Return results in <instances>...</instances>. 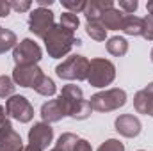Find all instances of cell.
<instances>
[{
    "mask_svg": "<svg viewBox=\"0 0 153 151\" xmlns=\"http://www.w3.org/2000/svg\"><path fill=\"white\" fill-rule=\"evenodd\" d=\"M43 43H45V48L48 52V57L62 59V57H66L71 52V48L75 44H80L82 41L75 38V32L64 29L59 23V25H53L50 29V32L43 38Z\"/></svg>",
    "mask_w": 153,
    "mask_h": 151,
    "instance_id": "obj_1",
    "label": "cell"
},
{
    "mask_svg": "<svg viewBox=\"0 0 153 151\" xmlns=\"http://www.w3.org/2000/svg\"><path fill=\"white\" fill-rule=\"evenodd\" d=\"M59 96H62L64 101H66V105H68V112H70L68 117H71L75 121H84L93 112V107H91L89 100L84 98L82 89L78 85H75V84L64 85Z\"/></svg>",
    "mask_w": 153,
    "mask_h": 151,
    "instance_id": "obj_2",
    "label": "cell"
},
{
    "mask_svg": "<svg viewBox=\"0 0 153 151\" xmlns=\"http://www.w3.org/2000/svg\"><path fill=\"white\" fill-rule=\"evenodd\" d=\"M116 78V66L112 61L103 59V57H94L89 61V73L87 82L91 87H107L114 82Z\"/></svg>",
    "mask_w": 153,
    "mask_h": 151,
    "instance_id": "obj_3",
    "label": "cell"
},
{
    "mask_svg": "<svg viewBox=\"0 0 153 151\" xmlns=\"http://www.w3.org/2000/svg\"><path fill=\"white\" fill-rule=\"evenodd\" d=\"M126 93L119 87H112V89H105V91H100L96 94L91 96L89 103L93 107V110L96 112H114L119 110L121 107L126 105Z\"/></svg>",
    "mask_w": 153,
    "mask_h": 151,
    "instance_id": "obj_4",
    "label": "cell"
},
{
    "mask_svg": "<svg viewBox=\"0 0 153 151\" xmlns=\"http://www.w3.org/2000/svg\"><path fill=\"white\" fill-rule=\"evenodd\" d=\"M87 73H89V59L84 55H76V53L66 57L55 68V75L61 80L84 82V80H87Z\"/></svg>",
    "mask_w": 153,
    "mask_h": 151,
    "instance_id": "obj_5",
    "label": "cell"
},
{
    "mask_svg": "<svg viewBox=\"0 0 153 151\" xmlns=\"http://www.w3.org/2000/svg\"><path fill=\"white\" fill-rule=\"evenodd\" d=\"M13 59L16 66H29V64H38L43 59V50L34 39H22L16 43L13 48Z\"/></svg>",
    "mask_w": 153,
    "mask_h": 151,
    "instance_id": "obj_6",
    "label": "cell"
},
{
    "mask_svg": "<svg viewBox=\"0 0 153 151\" xmlns=\"http://www.w3.org/2000/svg\"><path fill=\"white\" fill-rule=\"evenodd\" d=\"M5 112L11 119H16L18 123H30L34 119L32 103L22 94H14L5 100Z\"/></svg>",
    "mask_w": 153,
    "mask_h": 151,
    "instance_id": "obj_7",
    "label": "cell"
},
{
    "mask_svg": "<svg viewBox=\"0 0 153 151\" xmlns=\"http://www.w3.org/2000/svg\"><path fill=\"white\" fill-rule=\"evenodd\" d=\"M53 13L50 9H45V7H36L30 11L29 14V30L38 36V38H45L50 29L53 27Z\"/></svg>",
    "mask_w": 153,
    "mask_h": 151,
    "instance_id": "obj_8",
    "label": "cell"
},
{
    "mask_svg": "<svg viewBox=\"0 0 153 151\" xmlns=\"http://www.w3.org/2000/svg\"><path fill=\"white\" fill-rule=\"evenodd\" d=\"M70 112H68V105L64 101L62 96L55 98V100H48L41 105V119L43 123L46 124H52V123H59L61 119L68 117Z\"/></svg>",
    "mask_w": 153,
    "mask_h": 151,
    "instance_id": "obj_9",
    "label": "cell"
},
{
    "mask_svg": "<svg viewBox=\"0 0 153 151\" xmlns=\"http://www.w3.org/2000/svg\"><path fill=\"white\" fill-rule=\"evenodd\" d=\"M45 75L43 70L38 64H29V66H14L13 70V82L20 87H32L38 84V80Z\"/></svg>",
    "mask_w": 153,
    "mask_h": 151,
    "instance_id": "obj_10",
    "label": "cell"
},
{
    "mask_svg": "<svg viewBox=\"0 0 153 151\" xmlns=\"http://www.w3.org/2000/svg\"><path fill=\"white\" fill-rule=\"evenodd\" d=\"M53 141V128L46 123H34L29 130V144L45 151Z\"/></svg>",
    "mask_w": 153,
    "mask_h": 151,
    "instance_id": "obj_11",
    "label": "cell"
},
{
    "mask_svg": "<svg viewBox=\"0 0 153 151\" xmlns=\"http://www.w3.org/2000/svg\"><path fill=\"white\" fill-rule=\"evenodd\" d=\"M22 135L13 128L11 121H5L0 126V151H23Z\"/></svg>",
    "mask_w": 153,
    "mask_h": 151,
    "instance_id": "obj_12",
    "label": "cell"
},
{
    "mask_svg": "<svg viewBox=\"0 0 153 151\" xmlns=\"http://www.w3.org/2000/svg\"><path fill=\"white\" fill-rule=\"evenodd\" d=\"M114 128L119 135H123L126 139H134L141 133L143 124H141L139 117H135L134 114H121V115L116 117Z\"/></svg>",
    "mask_w": 153,
    "mask_h": 151,
    "instance_id": "obj_13",
    "label": "cell"
},
{
    "mask_svg": "<svg viewBox=\"0 0 153 151\" xmlns=\"http://www.w3.org/2000/svg\"><path fill=\"white\" fill-rule=\"evenodd\" d=\"M112 7H114L112 0H89L84 9V16L87 21H100L102 16L105 14V11H109Z\"/></svg>",
    "mask_w": 153,
    "mask_h": 151,
    "instance_id": "obj_14",
    "label": "cell"
},
{
    "mask_svg": "<svg viewBox=\"0 0 153 151\" xmlns=\"http://www.w3.org/2000/svg\"><path fill=\"white\" fill-rule=\"evenodd\" d=\"M134 109L137 110V114H144L153 117V96L148 94L144 89L137 91L134 96Z\"/></svg>",
    "mask_w": 153,
    "mask_h": 151,
    "instance_id": "obj_15",
    "label": "cell"
},
{
    "mask_svg": "<svg viewBox=\"0 0 153 151\" xmlns=\"http://www.w3.org/2000/svg\"><path fill=\"white\" fill-rule=\"evenodd\" d=\"M123 18H125V13L119 11V9H109L105 11V14L102 16L100 23L105 27V30H121V25H123Z\"/></svg>",
    "mask_w": 153,
    "mask_h": 151,
    "instance_id": "obj_16",
    "label": "cell"
},
{
    "mask_svg": "<svg viewBox=\"0 0 153 151\" xmlns=\"http://www.w3.org/2000/svg\"><path fill=\"white\" fill-rule=\"evenodd\" d=\"M121 30L126 36H134V38L143 36V18H139L135 14H125Z\"/></svg>",
    "mask_w": 153,
    "mask_h": 151,
    "instance_id": "obj_17",
    "label": "cell"
},
{
    "mask_svg": "<svg viewBox=\"0 0 153 151\" xmlns=\"http://www.w3.org/2000/svg\"><path fill=\"white\" fill-rule=\"evenodd\" d=\"M107 52L114 57H123L128 52V41L121 36H114V38L107 39Z\"/></svg>",
    "mask_w": 153,
    "mask_h": 151,
    "instance_id": "obj_18",
    "label": "cell"
},
{
    "mask_svg": "<svg viewBox=\"0 0 153 151\" xmlns=\"http://www.w3.org/2000/svg\"><path fill=\"white\" fill-rule=\"evenodd\" d=\"M34 91H36L38 94H41V96H53V94L57 93V85H55V82H53L50 76L43 75L38 80V84L34 85Z\"/></svg>",
    "mask_w": 153,
    "mask_h": 151,
    "instance_id": "obj_19",
    "label": "cell"
},
{
    "mask_svg": "<svg viewBox=\"0 0 153 151\" xmlns=\"http://www.w3.org/2000/svg\"><path fill=\"white\" fill-rule=\"evenodd\" d=\"M85 32L94 41H105L107 39V30L100 21H87L85 23Z\"/></svg>",
    "mask_w": 153,
    "mask_h": 151,
    "instance_id": "obj_20",
    "label": "cell"
},
{
    "mask_svg": "<svg viewBox=\"0 0 153 151\" xmlns=\"http://www.w3.org/2000/svg\"><path fill=\"white\" fill-rule=\"evenodd\" d=\"M16 43H18V39H16V34H14L13 30L2 29V30H0V55L5 53V52L11 50V48H14Z\"/></svg>",
    "mask_w": 153,
    "mask_h": 151,
    "instance_id": "obj_21",
    "label": "cell"
},
{
    "mask_svg": "<svg viewBox=\"0 0 153 151\" xmlns=\"http://www.w3.org/2000/svg\"><path fill=\"white\" fill-rule=\"evenodd\" d=\"M76 141H78V137H76L75 133H71V132H66V133H62L59 139H57V142H55V148H59V150L62 151H73L75 148Z\"/></svg>",
    "mask_w": 153,
    "mask_h": 151,
    "instance_id": "obj_22",
    "label": "cell"
},
{
    "mask_svg": "<svg viewBox=\"0 0 153 151\" xmlns=\"http://www.w3.org/2000/svg\"><path fill=\"white\" fill-rule=\"evenodd\" d=\"M14 89H16V84L13 82V78L7 75H0V98H11L14 96Z\"/></svg>",
    "mask_w": 153,
    "mask_h": 151,
    "instance_id": "obj_23",
    "label": "cell"
},
{
    "mask_svg": "<svg viewBox=\"0 0 153 151\" xmlns=\"http://www.w3.org/2000/svg\"><path fill=\"white\" fill-rule=\"evenodd\" d=\"M61 25H62L64 29H68V30L75 32L76 29H78V25H80V20H78V16H76V14L70 13V11H66V13H62V14H61Z\"/></svg>",
    "mask_w": 153,
    "mask_h": 151,
    "instance_id": "obj_24",
    "label": "cell"
},
{
    "mask_svg": "<svg viewBox=\"0 0 153 151\" xmlns=\"http://www.w3.org/2000/svg\"><path fill=\"white\" fill-rule=\"evenodd\" d=\"M87 2L85 0H62V7H66L70 13L78 14V13H84Z\"/></svg>",
    "mask_w": 153,
    "mask_h": 151,
    "instance_id": "obj_25",
    "label": "cell"
},
{
    "mask_svg": "<svg viewBox=\"0 0 153 151\" xmlns=\"http://www.w3.org/2000/svg\"><path fill=\"white\" fill-rule=\"evenodd\" d=\"M96 151H125V144L117 139H107L105 142L100 144Z\"/></svg>",
    "mask_w": 153,
    "mask_h": 151,
    "instance_id": "obj_26",
    "label": "cell"
},
{
    "mask_svg": "<svg viewBox=\"0 0 153 151\" xmlns=\"http://www.w3.org/2000/svg\"><path fill=\"white\" fill-rule=\"evenodd\" d=\"M9 5H11V11L27 13V11H30L32 2H30V0H9Z\"/></svg>",
    "mask_w": 153,
    "mask_h": 151,
    "instance_id": "obj_27",
    "label": "cell"
},
{
    "mask_svg": "<svg viewBox=\"0 0 153 151\" xmlns=\"http://www.w3.org/2000/svg\"><path fill=\"white\" fill-rule=\"evenodd\" d=\"M143 38L146 41H153V16L152 14L143 18Z\"/></svg>",
    "mask_w": 153,
    "mask_h": 151,
    "instance_id": "obj_28",
    "label": "cell"
},
{
    "mask_svg": "<svg viewBox=\"0 0 153 151\" xmlns=\"http://www.w3.org/2000/svg\"><path fill=\"white\" fill-rule=\"evenodd\" d=\"M139 7L137 0H119V11H123L125 14H134Z\"/></svg>",
    "mask_w": 153,
    "mask_h": 151,
    "instance_id": "obj_29",
    "label": "cell"
},
{
    "mask_svg": "<svg viewBox=\"0 0 153 151\" xmlns=\"http://www.w3.org/2000/svg\"><path fill=\"white\" fill-rule=\"evenodd\" d=\"M73 151H93V148H91V144H89L85 139H80V137H78V141H76Z\"/></svg>",
    "mask_w": 153,
    "mask_h": 151,
    "instance_id": "obj_30",
    "label": "cell"
},
{
    "mask_svg": "<svg viewBox=\"0 0 153 151\" xmlns=\"http://www.w3.org/2000/svg\"><path fill=\"white\" fill-rule=\"evenodd\" d=\"M11 14V5L9 0H0V18H5Z\"/></svg>",
    "mask_w": 153,
    "mask_h": 151,
    "instance_id": "obj_31",
    "label": "cell"
},
{
    "mask_svg": "<svg viewBox=\"0 0 153 151\" xmlns=\"http://www.w3.org/2000/svg\"><path fill=\"white\" fill-rule=\"evenodd\" d=\"M36 4H38V7H45V9H48L50 5H53V0H36Z\"/></svg>",
    "mask_w": 153,
    "mask_h": 151,
    "instance_id": "obj_32",
    "label": "cell"
},
{
    "mask_svg": "<svg viewBox=\"0 0 153 151\" xmlns=\"http://www.w3.org/2000/svg\"><path fill=\"white\" fill-rule=\"evenodd\" d=\"M5 121H9V119H7V112H5V107L0 105V126H2Z\"/></svg>",
    "mask_w": 153,
    "mask_h": 151,
    "instance_id": "obj_33",
    "label": "cell"
},
{
    "mask_svg": "<svg viewBox=\"0 0 153 151\" xmlns=\"http://www.w3.org/2000/svg\"><path fill=\"white\" fill-rule=\"evenodd\" d=\"M144 91H146L148 94H152V96H153V82H150V84H148V85L144 87Z\"/></svg>",
    "mask_w": 153,
    "mask_h": 151,
    "instance_id": "obj_34",
    "label": "cell"
},
{
    "mask_svg": "<svg viewBox=\"0 0 153 151\" xmlns=\"http://www.w3.org/2000/svg\"><path fill=\"white\" fill-rule=\"evenodd\" d=\"M23 151H41V150L36 148V146H32V144H29V146H25V148H23Z\"/></svg>",
    "mask_w": 153,
    "mask_h": 151,
    "instance_id": "obj_35",
    "label": "cell"
},
{
    "mask_svg": "<svg viewBox=\"0 0 153 151\" xmlns=\"http://www.w3.org/2000/svg\"><path fill=\"white\" fill-rule=\"evenodd\" d=\"M146 9H148V13L153 16V0H150V2L146 4Z\"/></svg>",
    "mask_w": 153,
    "mask_h": 151,
    "instance_id": "obj_36",
    "label": "cell"
},
{
    "mask_svg": "<svg viewBox=\"0 0 153 151\" xmlns=\"http://www.w3.org/2000/svg\"><path fill=\"white\" fill-rule=\"evenodd\" d=\"M150 59H152V62H153V48H152V52H150Z\"/></svg>",
    "mask_w": 153,
    "mask_h": 151,
    "instance_id": "obj_37",
    "label": "cell"
},
{
    "mask_svg": "<svg viewBox=\"0 0 153 151\" xmlns=\"http://www.w3.org/2000/svg\"><path fill=\"white\" fill-rule=\"evenodd\" d=\"M50 151H62V150H59V148H52Z\"/></svg>",
    "mask_w": 153,
    "mask_h": 151,
    "instance_id": "obj_38",
    "label": "cell"
},
{
    "mask_svg": "<svg viewBox=\"0 0 153 151\" xmlns=\"http://www.w3.org/2000/svg\"><path fill=\"white\" fill-rule=\"evenodd\" d=\"M139 151H144V150H139Z\"/></svg>",
    "mask_w": 153,
    "mask_h": 151,
    "instance_id": "obj_39",
    "label": "cell"
},
{
    "mask_svg": "<svg viewBox=\"0 0 153 151\" xmlns=\"http://www.w3.org/2000/svg\"><path fill=\"white\" fill-rule=\"evenodd\" d=\"M0 30H2V27H0Z\"/></svg>",
    "mask_w": 153,
    "mask_h": 151,
    "instance_id": "obj_40",
    "label": "cell"
}]
</instances>
